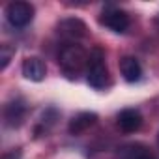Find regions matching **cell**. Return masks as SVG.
Listing matches in <instances>:
<instances>
[{
  "label": "cell",
  "mask_w": 159,
  "mask_h": 159,
  "mask_svg": "<svg viewBox=\"0 0 159 159\" xmlns=\"http://www.w3.org/2000/svg\"><path fill=\"white\" fill-rule=\"evenodd\" d=\"M146 152H148V148L142 144H127L120 150V159H139Z\"/></svg>",
  "instance_id": "11"
},
{
  "label": "cell",
  "mask_w": 159,
  "mask_h": 159,
  "mask_svg": "<svg viewBox=\"0 0 159 159\" xmlns=\"http://www.w3.org/2000/svg\"><path fill=\"white\" fill-rule=\"evenodd\" d=\"M116 122H118V127H120L124 133H135V131H139L140 125H142V114H140L137 109H124V111L118 114Z\"/></svg>",
  "instance_id": "8"
},
{
  "label": "cell",
  "mask_w": 159,
  "mask_h": 159,
  "mask_svg": "<svg viewBox=\"0 0 159 159\" xmlns=\"http://www.w3.org/2000/svg\"><path fill=\"white\" fill-rule=\"evenodd\" d=\"M26 111H28L26 103L23 99H19V98L6 103V107H4V122H6V125L11 127V129L21 127L25 118H26Z\"/></svg>",
  "instance_id": "6"
},
{
  "label": "cell",
  "mask_w": 159,
  "mask_h": 159,
  "mask_svg": "<svg viewBox=\"0 0 159 159\" xmlns=\"http://www.w3.org/2000/svg\"><path fill=\"white\" fill-rule=\"evenodd\" d=\"M120 73L127 83H137L142 77V66L135 56H124L120 60Z\"/></svg>",
  "instance_id": "10"
},
{
  "label": "cell",
  "mask_w": 159,
  "mask_h": 159,
  "mask_svg": "<svg viewBox=\"0 0 159 159\" xmlns=\"http://www.w3.org/2000/svg\"><path fill=\"white\" fill-rule=\"evenodd\" d=\"M157 26H159V17H157Z\"/></svg>",
  "instance_id": "15"
},
{
  "label": "cell",
  "mask_w": 159,
  "mask_h": 159,
  "mask_svg": "<svg viewBox=\"0 0 159 159\" xmlns=\"http://www.w3.org/2000/svg\"><path fill=\"white\" fill-rule=\"evenodd\" d=\"M6 19L13 28H23L34 19V6L28 2H10L6 6Z\"/></svg>",
  "instance_id": "3"
},
{
  "label": "cell",
  "mask_w": 159,
  "mask_h": 159,
  "mask_svg": "<svg viewBox=\"0 0 159 159\" xmlns=\"http://www.w3.org/2000/svg\"><path fill=\"white\" fill-rule=\"evenodd\" d=\"M86 25L84 21H81L79 17H66L56 25V34L60 38H64L67 43H75L81 38L86 36Z\"/></svg>",
  "instance_id": "4"
},
{
  "label": "cell",
  "mask_w": 159,
  "mask_h": 159,
  "mask_svg": "<svg viewBox=\"0 0 159 159\" xmlns=\"http://www.w3.org/2000/svg\"><path fill=\"white\" fill-rule=\"evenodd\" d=\"M98 122V114L96 112H79L75 114L69 124H67V131L71 135H81L84 131H88L94 124Z\"/></svg>",
  "instance_id": "9"
},
{
  "label": "cell",
  "mask_w": 159,
  "mask_h": 159,
  "mask_svg": "<svg viewBox=\"0 0 159 159\" xmlns=\"http://www.w3.org/2000/svg\"><path fill=\"white\" fill-rule=\"evenodd\" d=\"M157 144H159V135H157Z\"/></svg>",
  "instance_id": "14"
},
{
  "label": "cell",
  "mask_w": 159,
  "mask_h": 159,
  "mask_svg": "<svg viewBox=\"0 0 159 159\" xmlns=\"http://www.w3.org/2000/svg\"><path fill=\"white\" fill-rule=\"evenodd\" d=\"M139 159H155V157H153V155H152L150 152H146V153H144V155H140Z\"/></svg>",
  "instance_id": "13"
},
{
  "label": "cell",
  "mask_w": 159,
  "mask_h": 159,
  "mask_svg": "<svg viewBox=\"0 0 159 159\" xmlns=\"http://www.w3.org/2000/svg\"><path fill=\"white\" fill-rule=\"evenodd\" d=\"M21 71H23L25 79L34 81V83H39V81H43L45 75H47V66H45V62L39 56H28V58L23 60Z\"/></svg>",
  "instance_id": "7"
},
{
  "label": "cell",
  "mask_w": 159,
  "mask_h": 159,
  "mask_svg": "<svg viewBox=\"0 0 159 159\" xmlns=\"http://www.w3.org/2000/svg\"><path fill=\"white\" fill-rule=\"evenodd\" d=\"M58 66L69 79H77L88 66V52L77 43H66L58 52Z\"/></svg>",
  "instance_id": "1"
},
{
  "label": "cell",
  "mask_w": 159,
  "mask_h": 159,
  "mask_svg": "<svg viewBox=\"0 0 159 159\" xmlns=\"http://www.w3.org/2000/svg\"><path fill=\"white\" fill-rule=\"evenodd\" d=\"M86 81L94 90H101L109 84V69L105 64V52L96 47L88 54V66H86Z\"/></svg>",
  "instance_id": "2"
},
{
  "label": "cell",
  "mask_w": 159,
  "mask_h": 159,
  "mask_svg": "<svg viewBox=\"0 0 159 159\" xmlns=\"http://www.w3.org/2000/svg\"><path fill=\"white\" fill-rule=\"evenodd\" d=\"M99 23L105 26V28H109V30H112V32H116V34H124L127 28H129V15L124 11V10H120V8H107V10H103V13H101V17H99Z\"/></svg>",
  "instance_id": "5"
},
{
  "label": "cell",
  "mask_w": 159,
  "mask_h": 159,
  "mask_svg": "<svg viewBox=\"0 0 159 159\" xmlns=\"http://www.w3.org/2000/svg\"><path fill=\"white\" fill-rule=\"evenodd\" d=\"M13 54H15L13 47H10V45H2V47H0V69H6L8 67V64H10V60H11Z\"/></svg>",
  "instance_id": "12"
}]
</instances>
